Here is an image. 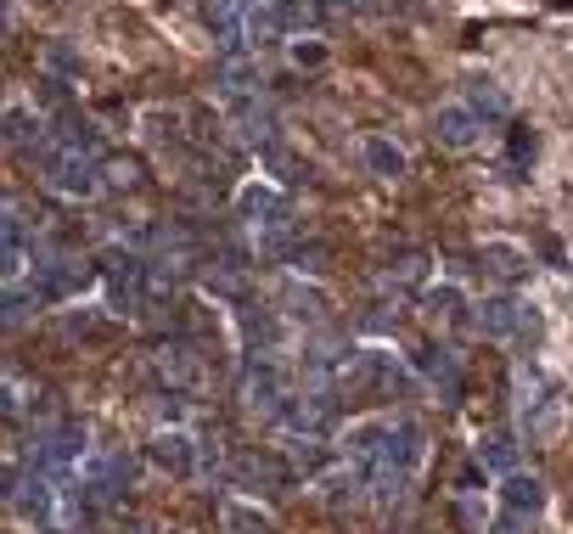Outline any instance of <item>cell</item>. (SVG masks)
Returning <instances> with one entry per match:
<instances>
[{
  "label": "cell",
  "instance_id": "cell-1",
  "mask_svg": "<svg viewBox=\"0 0 573 534\" xmlns=\"http://www.w3.org/2000/svg\"><path fill=\"white\" fill-rule=\"evenodd\" d=\"M473 327H478L484 337H494V343H506V337L534 332V316H528V304H517L512 293H494V298H484V304H478Z\"/></svg>",
  "mask_w": 573,
  "mask_h": 534
},
{
  "label": "cell",
  "instance_id": "cell-2",
  "mask_svg": "<svg viewBox=\"0 0 573 534\" xmlns=\"http://www.w3.org/2000/svg\"><path fill=\"white\" fill-rule=\"evenodd\" d=\"M433 135H439V146H450V152H467V146H478L484 119H478L467 102H450V107L433 112Z\"/></svg>",
  "mask_w": 573,
  "mask_h": 534
},
{
  "label": "cell",
  "instance_id": "cell-3",
  "mask_svg": "<svg viewBox=\"0 0 573 534\" xmlns=\"http://www.w3.org/2000/svg\"><path fill=\"white\" fill-rule=\"evenodd\" d=\"M377 462L382 467H399V473H410L416 462H422V428L416 423H389V434H382V450H377Z\"/></svg>",
  "mask_w": 573,
  "mask_h": 534
},
{
  "label": "cell",
  "instance_id": "cell-4",
  "mask_svg": "<svg viewBox=\"0 0 573 534\" xmlns=\"http://www.w3.org/2000/svg\"><path fill=\"white\" fill-rule=\"evenodd\" d=\"M473 259H478V271H484L489 282H501V287H512V282L528 276V253L512 248V242H484Z\"/></svg>",
  "mask_w": 573,
  "mask_h": 534
},
{
  "label": "cell",
  "instance_id": "cell-5",
  "mask_svg": "<svg viewBox=\"0 0 573 534\" xmlns=\"http://www.w3.org/2000/svg\"><path fill=\"white\" fill-rule=\"evenodd\" d=\"M416 366H422V377L439 389V400H455V394H462V360H455V349H444V343H428V349L416 355Z\"/></svg>",
  "mask_w": 573,
  "mask_h": 534
},
{
  "label": "cell",
  "instance_id": "cell-6",
  "mask_svg": "<svg viewBox=\"0 0 573 534\" xmlns=\"http://www.w3.org/2000/svg\"><path fill=\"white\" fill-rule=\"evenodd\" d=\"M73 455H80V434H73V428H46L40 450H34V467H40V473H62Z\"/></svg>",
  "mask_w": 573,
  "mask_h": 534
},
{
  "label": "cell",
  "instance_id": "cell-7",
  "mask_svg": "<svg viewBox=\"0 0 573 534\" xmlns=\"http://www.w3.org/2000/svg\"><path fill=\"white\" fill-rule=\"evenodd\" d=\"M501 501H506V512H523V518H534L546 507V484L534 478V473H506V489H501Z\"/></svg>",
  "mask_w": 573,
  "mask_h": 534
},
{
  "label": "cell",
  "instance_id": "cell-8",
  "mask_svg": "<svg viewBox=\"0 0 573 534\" xmlns=\"http://www.w3.org/2000/svg\"><path fill=\"white\" fill-rule=\"evenodd\" d=\"M242 400H248L253 411H276V405H282V377H276L271 366H248V371H242Z\"/></svg>",
  "mask_w": 573,
  "mask_h": 534
},
{
  "label": "cell",
  "instance_id": "cell-9",
  "mask_svg": "<svg viewBox=\"0 0 573 534\" xmlns=\"http://www.w3.org/2000/svg\"><path fill=\"white\" fill-rule=\"evenodd\" d=\"M478 462L489 467V473H517V439L506 434V428H489L484 439H478Z\"/></svg>",
  "mask_w": 573,
  "mask_h": 534
},
{
  "label": "cell",
  "instance_id": "cell-10",
  "mask_svg": "<svg viewBox=\"0 0 573 534\" xmlns=\"http://www.w3.org/2000/svg\"><path fill=\"white\" fill-rule=\"evenodd\" d=\"M51 180L62 186V192H91V158H80V152H51Z\"/></svg>",
  "mask_w": 573,
  "mask_h": 534
},
{
  "label": "cell",
  "instance_id": "cell-11",
  "mask_svg": "<svg viewBox=\"0 0 573 534\" xmlns=\"http://www.w3.org/2000/svg\"><path fill=\"white\" fill-rule=\"evenodd\" d=\"M528 416V439L534 444H557V434H562V423H568V411H562V400H540V405H534V411H523Z\"/></svg>",
  "mask_w": 573,
  "mask_h": 534
},
{
  "label": "cell",
  "instance_id": "cell-12",
  "mask_svg": "<svg viewBox=\"0 0 573 534\" xmlns=\"http://www.w3.org/2000/svg\"><path fill=\"white\" fill-rule=\"evenodd\" d=\"M366 169H371L377 180H399V175H405V152H399L389 135H371V141H366Z\"/></svg>",
  "mask_w": 573,
  "mask_h": 534
},
{
  "label": "cell",
  "instance_id": "cell-13",
  "mask_svg": "<svg viewBox=\"0 0 573 534\" xmlns=\"http://www.w3.org/2000/svg\"><path fill=\"white\" fill-rule=\"evenodd\" d=\"M467 107L478 112V119H506V112H512V96L494 85V80H473V85H467Z\"/></svg>",
  "mask_w": 573,
  "mask_h": 534
},
{
  "label": "cell",
  "instance_id": "cell-14",
  "mask_svg": "<svg viewBox=\"0 0 573 534\" xmlns=\"http://www.w3.org/2000/svg\"><path fill=\"white\" fill-rule=\"evenodd\" d=\"M152 462L169 467V473H191V439H186L180 428L158 434V439H152Z\"/></svg>",
  "mask_w": 573,
  "mask_h": 534
},
{
  "label": "cell",
  "instance_id": "cell-15",
  "mask_svg": "<svg viewBox=\"0 0 573 534\" xmlns=\"http://www.w3.org/2000/svg\"><path fill=\"white\" fill-rule=\"evenodd\" d=\"M219 523H225V534H271V518H264L259 507H248V501H225Z\"/></svg>",
  "mask_w": 573,
  "mask_h": 534
},
{
  "label": "cell",
  "instance_id": "cell-16",
  "mask_svg": "<svg viewBox=\"0 0 573 534\" xmlns=\"http://www.w3.org/2000/svg\"><path fill=\"white\" fill-rule=\"evenodd\" d=\"M242 214L259 219V225H282V219H287L282 198H276V192H264V186H248V192H242Z\"/></svg>",
  "mask_w": 573,
  "mask_h": 534
},
{
  "label": "cell",
  "instance_id": "cell-17",
  "mask_svg": "<svg viewBox=\"0 0 573 534\" xmlns=\"http://www.w3.org/2000/svg\"><path fill=\"white\" fill-rule=\"evenodd\" d=\"M546 400V377L534 371V366H512V405L517 411H534Z\"/></svg>",
  "mask_w": 573,
  "mask_h": 534
},
{
  "label": "cell",
  "instance_id": "cell-18",
  "mask_svg": "<svg viewBox=\"0 0 573 534\" xmlns=\"http://www.w3.org/2000/svg\"><path fill=\"white\" fill-rule=\"evenodd\" d=\"M382 434H389V416H377V423H355V428H349V455H360V462H377Z\"/></svg>",
  "mask_w": 573,
  "mask_h": 534
},
{
  "label": "cell",
  "instance_id": "cell-19",
  "mask_svg": "<svg viewBox=\"0 0 573 534\" xmlns=\"http://www.w3.org/2000/svg\"><path fill=\"white\" fill-rule=\"evenodd\" d=\"M287 462H293L298 473H321L326 450H321V439H315V434H293V439H287Z\"/></svg>",
  "mask_w": 573,
  "mask_h": 534
},
{
  "label": "cell",
  "instance_id": "cell-20",
  "mask_svg": "<svg viewBox=\"0 0 573 534\" xmlns=\"http://www.w3.org/2000/svg\"><path fill=\"white\" fill-rule=\"evenodd\" d=\"M422 276H428V253H416V248H410V253H399V259L389 264V282H405V287H416Z\"/></svg>",
  "mask_w": 573,
  "mask_h": 534
},
{
  "label": "cell",
  "instance_id": "cell-21",
  "mask_svg": "<svg viewBox=\"0 0 573 534\" xmlns=\"http://www.w3.org/2000/svg\"><path fill=\"white\" fill-rule=\"evenodd\" d=\"M360 473H343V478H332L326 484V507H343V501H360Z\"/></svg>",
  "mask_w": 573,
  "mask_h": 534
},
{
  "label": "cell",
  "instance_id": "cell-22",
  "mask_svg": "<svg viewBox=\"0 0 573 534\" xmlns=\"http://www.w3.org/2000/svg\"><path fill=\"white\" fill-rule=\"evenodd\" d=\"M242 484H276V462H259V455H248V462L237 467Z\"/></svg>",
  "mask_w": 573,
  "mask_h": 534
},
{
  "label": "cell",
  "instance_id": "cell-23",
  "mask_svg": "<svg viewBox=\"0 0 573 534\" xmlns=\"http://www.w3.org/2000/svg\"><path fill=\"white\" fill-rule=\"evenodd\" d=\"M455 523H462L467 534H484V507L478 501H455Z\"/></svg>",
  "mask_w": 573,
  "mask_h": 534
},
{
  "label": "cell",
  "instance_id": "cell-24",
  "mask_svg": "<svg viewBox=\"0 0 573 534\" xmlns=\"http://www.w3.org/2000/svg\"><path fill=\"white\" fill-rule=\"evenodd\" d=\"M528 523H534V518H523V512H501L489 534H528Z\"/></svg>",
  "mask_w": 573,
  "mask_h": 534
},
{
  "label": "cell",
  "instance_id": "cell-25",
  "mask_svg": "<svg viewBox=\"0 0 573 534\" xmlns=\"http://www.w3.org/2000/svg\"><path fill=\"white\" fill-rule=\"evenodd\" d=\"M242 12V0H208V17H219V23H231Z\"/></svg>",
  "mask_w": 573,
  "mask_h": 534
},
{
  "label": "cell",
  "instance_id": "cell-26",
  "mask_svg": "<svg viewBox=\"0 0 573 534\" xmlns=\"http://www.w3.org/2000/svg\"><path fill=\"white\" fill-rule=\"evenodd\" d=\"M0 416H12V389L0 383Z\"/></svg>",
  "mask_w": 573,
  "mask_h": 534
},
{
  "label": "cell",
  "instance_id": "cell-27",
  "mask_svg": "<svg viewBox=\"0 0 573 534\" xmlns=\"http://www.w3.org/2000/svg\"><path fill=\"white\" fill-rule=\"evenodd\" d=\"M337 7H355L360 12V7H371V0H337Z\"/></svg>",
  "mask_w": 573,
  "mask_h": 534
},
{
  "label": "cell",
  "instance_id": "cell-28",
  "mask_svg": "<svg viewBox=\"0 0 573 534\" xmlns=\"http://www.w3.org/2000/svg\"><path fill=\"white\" fill-rule=\"evenodd\" d=\"M152 534H158V529H152Z\"/></svg>",
  "mask_w": 573,
  "mask_h": 534
}]
</instances>
